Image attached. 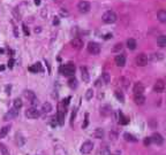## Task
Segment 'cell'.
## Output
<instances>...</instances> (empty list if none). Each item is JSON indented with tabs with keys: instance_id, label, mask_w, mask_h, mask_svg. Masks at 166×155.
Listing matches in <instances>:
<instances>
[{
	"instance_id": "cell-29",
	"label": "cell",
	"mask_w": 166,
	"mask_h": 155,
	"mask_svg": "<svg viewBox=\"0 0 166 155\" xmlns=\"http://www.w3.org/2000/svg\"><path fill=\"white\" fill-rule=\"evenodd\" d=\"M68 85H69L72 89H75V88H77V81H76L75 78H70V80L68 81Z\"/></svg>"
},
{
	"instance_id": "cell-19",
	"label": "cell",
	"mask_w": 166,
	"mask_h": 155,
	"mask_svg": "<svg viewBox=\"0 0 166 155\" xmlns=\"http://www.w3.org/2000/svg\"><path fill=\"white\" fill-rule=\"evenodd\" d=\"M136 46H137V44H136V40L135 39H133V38H130V39H128L127 40V47L129 48V49H135L136 48Z\"/></svg>"
},
{
	"instance_id": "cell-28",
	"label": "cell",
	"mask_w": 166,
	"mask_h": 155,
	"mask_svg": "<svg viewBox=\"0 0 166 155\" xmlns=\"http://www.w3.org/2000/svg\"><path fill=\"white\" fill-rule=\"evenodd\" d=\"M101 154H102V155H111V150L109 149L107 146H103V147L101 148Z\"/></svg>"
},
{
	"instance_id": "cell-12",
	"label": "cell",
	"mask_w": 166,
	"mask_h": 155,
	"mask_svg": "<svg viewBox=\"0 0 166 155\" xmlns=\"http://www.w3.org/2000/svg\"><path fill=\"white\" fill-rule=\"evenodd\" d=\"M133 91H134V94H143V92H144V86H143V84L140 83V82L136 83V84L134 85Z\"/></svg>"
},
{
	"instance_id": "cell-24",
	"label": "cell",
	"mask_w": 166,
	"mask_h": 155,
	"mask_svg": "<svg viewBox=\"0 0 166 155\" xmlns=\"http://www.w3.org/2000/svg\"><path fill=\"white\" fill-rule=\"evenodd\" d=\"M101 114H103L104 116H107L109 114H111V108L109 106H104L101 108Z\"/></svg>"
},
{
	"instance_id": "cell-9",
	"label": "cell",
	"mask_w": 166,
	"mask_h": 155,
	"mask_svg": "<svg viewBox=\"0 0 166 155\" xmlns=\"http://www.w3.org/2000/svg\"><path fill=\"white\" fill-rule=\"evenodd\" d=\"M164 89H165V83H164L161 80H158V81L155 83V85H153V90H155V92H157V93H161V92L164 91Z\"/></svg>"
},
{
	"instance_id": "cell-23",
	"label": "cell",
	"mask_w": 166,
	"mask_h": 155,
	"mask_svg": "<svg viewBox=\"0 0 166 155\" xmlns=\"http://www.w3.org/2000/svg\"><path fill=\"white\" fill-rule=\"evenodd\" d=\"M8 131H9V125H6L3 129H0V138H5L8 133Z\"/></svg>"
},
{
	"instance_id": "cell-32",
	"label": "cell",
	"mask_w": 166,
	"mask_h": 155,
	"mask_svg": "<svg viewBox=\"0 0 166 155\" xmlns=\"http://www.w3.org/2000/svg\"><path fill=\"white\" fill-rule=\"evenodd\" d=\"M92 96H94V91L90 89V90H88L87 91V94H86V98H87V100H90L91 98H92Z\"/></svg>"
},
{
	"instance_id": "cell-40",
	"label": "cell",
	"mask_w": 166,
	"mask_h": 155,
	"mask_svg": "<svg viewBox=\"0 0 166 155\" xmlns=\"http://www.w3.org/2000/svg\"><path fill=\"white\" fill-rule=\"evenodd\" d=\"M14 35H15V37H19V32H18V28L16 27H14Z\"/></svg>"
},
{
	"instance_id": "cell-31",
	"label": "cell",
	"mask_w": 166,
	"mask_h": 155,
	"mask_svg": "<svg viewBox=\"0 0 166 155\" xmlns=\"http://www.w3.org/2000/svg\"><path fill=\"white\" fill-rule=\"evenodd\" d=\"M103 80H104L105 83H110L111 77H110V73H109V72H104V73H103Z\"/></svg>"
},
{
	"instance_id": "cell-42",
	"label": "cell",
	"mask_w": 166,
	"mask_h": 155,
	"mask_svg": "<svg viewBox=\"0 0 166 155\" xmlns=\"http://www.w3.org/2000/svg\"><path fill=\"white\" fill-rule=\"evenodd\" d=\"M35 32H36V33H39V32H40V27L35 28Z\"/></svg>"
},
{
	"instance_id": "cell-20",
	"label": "cell",
	"mask_w": 166,
	"mask_h": 155,
	"mask_svg": "<svg viewBox=\"0 0 166 155\" xmlns=\"http://www.w3.org/2000/svg\"><path fill=\"white\" fill-rule=\"evenodd\" d=\"M24 97L29 100V101H31V100H34V99H36V94L32 92V91H30V90H27V91H24Z\"/></svg>"
},
{
	"instance_id": "cell-10",
	"label": "cell",
	"mask_w": 166,
	"mask_h": 155,
	"mask_svg": "<svg viewBox=\"0 0 166 155\" xmlns=\"http://www.w3.org/2000/svg\"><path fill=\"white\" fill-rule=\"evenodd\" d=\"M70 45L74 49H81L82 46H83V41L81 38H74L72 41H70Z\"/></svg>"
},
{
	"instance_id": "cell-5",
	"label": "cell",
	"mask_w": 166,
	"mask_h": 155,
	"mask_svg": "<svg viewBox=\"0 0 166 155\" xmlns=\"http://www.w3.org/2000/svg\"><path fill=\"white\" fill-rule=\"evenodd\" d=\"M39 115H40V113L36 107H30L26 110V116L28 118H37V117H39Z\"/></svg>"
},
{
	"instance_id": "cell-2",
	"label": "cell",
	"mask_w": 166,
	"mask_h": 155,
	"mask_svg": "<svg viewBox=\"0 0 166 155\" xmlns=\"http://www.w3.org/2000/svg\"><path fill=\"white\" fill-rule=\"evenodd\" d=\"M61 73L63 76H73L75 73V65L73 63H67L61 67Z\"/></svg>"
},
{
	"instance_id": "cell-18",
	"label": "cell",
	"mask_w": 166,
	"mask_h": 155,
	"mask_svg": "<svg viewBox=\"0 0 166 155\" xmlns=\"http://www.w3.org/2000/svg\"><path fill=\"white\" fill-rule=\"evenodd\" d=\"M19 115V109H16V108H13V109H11L9 112H8V114L5 116V118L7 120L8 117L9 118H13V117H15V116H18Z\"/></svg>"
},
{
	"instance_id": "cell-36",
	"label": "cell",
	"mask_w": 166,
	"mask_h": 155,
	"mask_svg": "<svg viewBox=\"0 0 166 155\" xmlns=\"http://www.w3.org/2000/svg\"><path fill=\"white\" fill-rule=\"evenodd\" d=\"M88 118H89V115H88V114H86V122H84V124L82 125V128H83V129L87 128V125H88V123H89V120H88Z\"/></svg>"
},
{
	"instance_id": "cell-45",
	"label": "cell",
	"mask_w": 166,
	"mask_h": 155,
	"mask_svg": "<svg viewBox=\"0 0 166 155\" xmlns=\"http://www.w3.org/2000/svg\"><path fill=\"white\" fill-rule=\"evenodd\" d=\"M5 70V65H0V71H3Z\"/></svg>"
},
{
	"instance_id": "cell-25",
	"label": "cell",
	"mask_w": 166,
	"mask_h": 155,
	"mask_svg": "<svg viewBox=\"0 0 166 155\" xmlns=\"http://www.w3.org/2000/svg\"><path fill=\"white\" fill-rule=\"evenodd\" d=\"M123 137H125V139L127 140V141H130V142H136L137 141V139L133 136V134H129V133H125L123 134Z\"/></svg>"
},
{
	"instance_id": "cell-13",
	"label": "cell",
	"mask_w": 166,
	"mask_h": 155,
	"mask_svg": "<svg viewBox=\"0 0 166 155\" xmlns=\"http://www.w3.org/2000/svg\"><path fill=\"white\" fill-rule=\"evenodd\" d=\"M81 75H82V80H83V82L88 83L89 80H90V77H89V72H88V70H87L86 67H82V68H81Z\"/></svg>"
},
{
	"instance_id": "cell-21",
	"label": "cell",
	"mask_w": 166,
	"mask_h": 155,
	"mask_svg": "<svg viewBox=\"0 0 166 155\" xmlns=\"http://www.w3.org/2000/svg\"><path fill=\"white\" fill-rule=\"evenodd\" d=\"M94 136H95V138H97V139H102V138L104 137V131H103V129L97 128V129L95 130V132H94Z\"/></svg>"
},
{
	"instance_id": "cell-26",
	"label": "cell",
	"mask_w": 166,
	"mask_h": 155,
	"mask_svg": "<svg viewBox=\"0 0 166 155\" xmlns=\"http://www.w3.org/2000/svg\"><path fill=\"white\" fill-rule=\"evenodd\" d=\"M0 152H1V155H9V150L4 144H0Z\"/></svg>"
},
{
	"instance_id": "cell-6",
	"label": "cell",
	"mask_w": 166,
	"mask_h": 155,
	"mask_svg": "<svg viewBox=\"0 0 166 155\" xmlns=\"http://www.w3.org/2000/svg\"><path fill=\"white\" fill-rule=\"evenodd\" d=\"M94 148V144L91 141H86L81 146V153L82 154H89Z\"/></svg>"
},
{
	"instance_id": "cell-37",
	"label": "cell",
	"mask_w": 166,
	"mask_h": 155,
	"mask_svg": "<svg viewBox=\"0 0 166 155\" xmlns=\"http://www.w3.org/2000/svg\"><path fill=\"white\" fill-rule=\"evenodd\" d=\"M151 142H152V141H151V138H145V139H144V145H145V146H149Z\"/></svg>"
},
{
	"instance_id": "cell-34",
	"label": "cell",
	"mask_w": 166,
	"mask_h": 155,
	"mask_svg": "<svg viewBox=\"0 0 166 155\" xmlns=\"http://www.w3.org/2000/svg\"><path fill=\"white\" fill-rule=\"evenodd\" d=\"M28 69H29V71H31V72H35V73H37V72H38V68H37V64H35V65H31V67H29Z\"/></svg>"
},
{
	"instance_id": "cell-11",
	"label": "cell",
	"mask_w": 166,
	"mask_h": 155,
	"mask_svg": "<svg viewBox=\"0 0 166 155\" xmlns=\"http://www.w3.org/2000/svg\"><path fill=\"white\" fill-rule=\"evenodd\" d=\"M114 61H115V64L118 67H123L126 64V56L123 54H119V55L115 56Z\"/></svg>"
},
{
	"instance_id": "cell-16",
	"label": "cell",
	"mask_w": 166,
	"mask_h": 155,
	"mask_svg": "<svg viewBox=\"0 0 166 155\" xmlns=\"http://www.w3.org/2000/svg\"><path fill=\"white\" fill-rule=\"evenodd\" d=\"M157 17L161 23H166V11H159L157 13Z\"/></svg>"
},
{
	"instance_id": "cell-15",
	"label": "cell",
	"mask_w": 166,
	"mask_h": 155,
	"mask_svg": "<svg viewBox=\"0 0 166 155\" xmlns=\"http://www.w3.org/2000/svg\"><path fill=\"white\" fill-rule=\"evenodd\" d=\"M51 110H52V106H51L50 102L43 104V106H42V113H43V114H49Z\"/></svg>"
},
{
	"instance_id": "cell-38",
	"label": "cell",
	"mask_w": 166,
	"mask_h": 155,
	"mask_svg": "<svg viewBox=\"0 0 166 155\" xmlns=\"http://www.w3.org/2000/svg\"><path fill=\"white\" fill-rule=\"evenodd\" d=\"M13 65H14V60L11 59V60L8 61V67H9V68H13Z\"/></svg>"
},
{
	"instance_id": "cell-35",
	"label": "cell",
	"mask_w": 166,
	"mask_h": 155,
	"mask_svg": "<svg viewBox=\"0 0 166 155\" xmlns=\"http://www.w3.org/2000/svg\"><path fill=\"white\" fill-rule=\"evenodd\" d=\"M22 29H23V32H24V35H26V36H29L30 31H29V29H28V27H27L26 24H23V25H22Z\"/></svg>"
},
{
	"instance_id": "cell-39",
	"label": "cell",
	"mask_w": 166,
	"mask_h": 155,
	"mask_svg": "<svg viewBox=\"0 0 166 155\" xmlns=\"http://www.w3.org/2000/svg\"><path fill=\"white\" fill-rule=\"evenodd\" d=\"M60 13H61V15H62V16H65V15L67 16V15H68V13H67V11H63V8H62V9L60 11Z\"/></svg>"
},
{
	"instance_id": "cell-27",
	"label": "cell",
	"mask_w": 166,
	"mask_h": 155,
	"mask_svg": "<svg viewBox=\"0 0 166 155\" xmlns=\"http://www.w3.org/2000/svg\"><path fill=\"white\" fill-rule=\"evenodd\" d=\"M22 106H23V102H22V100H21L20 98H18V99H15V100H14V108L20 109Z\"/></svg>"
},
{
	"instance_id": "cell-7",
	"label": "cell",
	"mask_w": 166,
	"mask_h": 155,
	"mask_svg": "<svg viewBox=\"0 0 166 155\" xmlns=\"http://www.w3.org/2000/svg\"><path fill=\"white\" fill-rule=\"evenodd\" d=\"M77 8L81 13H88L90 11V3L88 1H81L77 5Z\"/></svg>"
},
{
	"instance_id": "cell-46",
	"label": "cell",
	"mask_w": 166,
	"mask_h": 155,
	"mask_svg": "<svg viewBox=\"0 0 166 155\" xmlns=\"http://www.w3.org/2000/svg\"><path fill=\"white\" fill-rule=\"evenodd\" d=\"M4 53V49H0V54H3Z\"/></svg>"
},
{
	"instance_id": "cell-33",
	"label": "cell",
	"mask_w": 166,
	"mask_h": 155,
	"mask_svg": "<svg viewBox=\"0 0 166 155\" xmlns=\"http://www.w3.org/2000/svg\"><path fill=\"white\" fill-rule=\"evenodd\" d=\"M121 49H122V44H121V43L114 45V47H113V52H119V51H121Z\"/></svg>"
},
{
	"instance_id": "cell-4",
	"label": "cell",
	"mask_w": 166,
	"mask_h": 155,
	"mask_svg": "<svg viewBox=\"0 0 166 155\" xmlns=\"http://www.w3.org/2000/svg\"><path fill=\"white\" fill-rule=\"evenodd\" d=\"M88 51H89L90 54L97 55V54H99V52H101V46H99V44H97V43H95V41H91V43L88 44Z\"/></svg>"
},
{
	"instance_id": "cell-22",
	"label": "cell",
	"mask_w": 166,
	"mask_h": 155,
	"mask_svg": "<svg viewBox=\"0 0 166 155\" xmlns=\"http://www.w3.org/2000/svg\"><path fill=\"white\" fill-rule=\"evenodd\" d=\"M119 122H120V124L126 125V124H128L129 120H128V117H126L122 113H119Z\"/></svg>"
},
{
	"instance_id": "cell-17",
	"label": "cell",
	"mask_w": 166,
	"mask_h": 155,
	"mask_svg": "<svg viewBox=\"0 0 166 155\" xmlns=\"http://www.w3.org/2000/svg\"><path fill=\"white\" fill-rule=\"evenodd\" d=\"M157 44L159 47H166V36H159L157 38Z\"/></svg>"
},
{
	"instance_id": "cell-41",
	"label": "cell",
	"mask_w": 166,
	"mask_h": 155,
	"mask_svg": "<svg viewBox=\"0 0 166 155\" xmlns=\"http://www.w3.org/2000/svg\"><path fill=\"white\" fill-rule=\"evenodd\" d=\"M69 100H70V98H67L66 100H63V105H66V106H67V105L69 104Z\"/></svg>"
},
{
	"instance_id": "cell-30",
	"label": "cell",
	"mask_w": 166,
	"mask_h": 155,
	"mask_svg": "<svg viewBox=\"0 0 166 155\" xmlns=\"http://www.w3.org/2000/svg\"><path fill=\"white\" fill-rule=\"evenodd\" d=\"M115 97H117V99H118L120 102H125V97H123V94H122L121 92L115 91Z\"/></svg>"
},
{
	"instance_id": "cell-3",
	"label": "cell",
	"mask_w": 166,
	"mask_h": 155,
	"mask_svg": "<svg viewBox=\"0 0 166 155\" xmlns=\"http://www.w3.org/2000/svg\"><path fill=\"white\" fill-rule=\"evenodd\" d=\"M148 61H149V57H148V55L144 54V53L138 54V55L136 56V59H135V62H136V64H137L138 67H144V65H146V64H148Z\"/></svg>"
},
{
	"instance_id": "cell-8",
	"label": "cell",
	"mask_w": 166,
	"mask_h": 155,
	"mask_svg": "<svg viewBox=\"0 0 166 155\" xmlns=\"http://www.w3.org/2000/svg\"><path fill=\"white\" fill-rule=\"evenodd\" d=\"M150 138H151V141H152L153 144L158 145V146L163 145V142H164V138L161 137V134H159V133H157V132H155Z\"/></svg>"
},
{
	"instance_id": "cell-1",
	"label": "cell",
	"mask_w": 166,
	"mask_h": 155,
	"mask_svg": "<svg viewBox=\"0 0 166 155\" xmlns=\"http://www.w3.org/2000/svg\"><path fill=\"white\" fill-rule=\"evenodd\" d=\"M103 22L104 23H106V24H112V23H114L115 21H117V14L113 12V11H107V12H105L104 14H103Z\"/></svg>"
},
{
	"instance_id": "cell-43",
	"label": "cell",
	"mask_w": 166,
	"mask_h": 155,
	"mask_svg": "<svg viewBox=\"0 0 166 155\" xmlns=\"http://www.w3.org/2000/svg\"><path fill=\"white\" fill-rule=\"evenodd\" d=\"M35 5H36V6H39V5H40V0H35Z\"/></svg>"
},
{
	"instance_id": "cell-44",
	"label": "cell",
	"mask_w": 166,
	"mask_h": 155,
	"mask_svg": "<svg viewBox=\"0 0 166 155\" xmlns=\"http://www.w3.org/2000/svg\"><path fill=\"white\" fill-rule=\"evenodd\" d=\"M53 23H54V24H59V20H58V17H55V19H54Z\"/></svg>"
},
{
	"instance_id": "cell-14",
	"label": "cell",
	"mask_w": 166,
	"mask_h": 155,
	"mask_svg": "<svg viewBox=\"0 0 166 155\" xmlns=\"http://www.w3.org/2000/svg\"><path fill=\"white\" fill-rule=\"evenodd\" d=\"M134 101H135V104L136 105H143L144 102H145V97L143 96V94H135V97H134Z\"/></svg>"
}]
</instances>
